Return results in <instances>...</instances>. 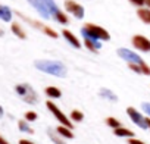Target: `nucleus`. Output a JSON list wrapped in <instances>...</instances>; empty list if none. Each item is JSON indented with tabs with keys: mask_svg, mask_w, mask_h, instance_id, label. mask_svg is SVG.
<instances>
[{
	"mask_svg": "<svg viewBox=\"0 0 150 144\" xmlns=\"http://www.w3.org/2000/svg\"><path fill=\"white\" fill-rule=\"evenodd\" d=\"M47 134H49L50 140H52L54 144H66V143H65V140H62L63 137H62L60 134H56L53 129H50V128H49V129H47Z\"/></svg>",
	"mask_w": 150,
	"mask_h": 144,
	"instance_id": "2eb2a0df",
	"label": "nucleus"
},
{
	"mask_svg": "<svg viewBox=\"0 0 150 144\" xmlns=\"http://www.w3.org/2000/svg\"><path fill=\"white\" fill-rule=\"evenodd\" d=\"M137 15L140 16V19L146 24H150V9H138Z\"/></svg>",
	"mask_w": 150,
	"mask_h": 144,
	"instance_id": "f3484780",
	"label": "nucleus"
},
{
	"mask_svg": "<svg viewBox=\"0 0 150 144\" xmlns=\"http://www.w3.org/2000/svg\"><path fill=\"white\" fill-rule=\"evenodd\" d=\"M53 19H54L56 22H59V24H63V25H65V24H68V21H69V19H68V16H66L62 11H57V12L53 15Z\"/></svg>",
	"mask_w": 150,
	"mask_h": 144,
	"instance_id": "a211bd4d",
	"label": "nucleus"
},
{
	"mask_svg": "<svg viewBox=\"0 0 150 144\" xmlns=\"http://www.w3.org/2000/svg\"><path fill=\"white\" fill-rule=\"evenodd\" d=\"M141 109H143V112H144L147 116H150V103L144 102V103L141 104Z\"/></svg>",
	"mask_w": 150,
	"mask_h": 144,
	"instance_id": "393cba45",
	"label": "nucleus"
},
{
	"mask_svg": "<svg viewBox=\"0 0 150 144\" xmlns=\"http://www.w3.org/2000/svg\"><path fill=\"white\" fill-rule=\"evenodd\" d=\"M2 35H3V31H2V30H0V37H2Z\"/></svg>",
	"mask_w": 150,
	"mask_h": 144,
	"instance_id": "2f4dec72",
	"label": "nucleus"
},
{
	"mask_svg": "<svg viewBox=\"0 0 150 144\" xmlns=\"http://www.w3.org/2000/svg\"><path fill=\"white\" fill-rule=\"evenodd\" d=\"M43 31H44V32H46L49 37H52V38H57V32H54L52 28H49V27H44V28H43Z\"/></svg>",
	"mask_w": 150,
	"mask_h": 144,
	"instance_id": "5701e85b",
	"label": "nucleus"
},
{
	"mask_svg": "<svg viewBox=\"0 0 150 144\" xmlns=\"http://www.w3.org/2000/svg\"><path fill=\"white\" fill-rule=\"evenodd\" d=\"M129 2H131L132 5H135V6H143V5L146 3V0H129Z\"/></svg>",
	"mask_w": 150,
	"mask_h": 144,
	"instance_id": "bb28decb",
	"label": "nucleus"
},
{
	"mask_svg": "<svg viewBox=\"0 0 150 144\" xmlns=\"http://www.w3.org/2000/svg\"><path fill=\"white\" fill-rule=\"evenodd\" d=\"M71 119H72L74 122H81V121L84 119V113L75 109V110H72V112H71Z\"/></svg>",
	"mask_w": 150,
	"mask_h": 144,
	"instance_id": "aec40b11",
	"label": "nucleus"
},
{
	"mask_svg": "<svg viewBox=\"0 0 150 144\" xmlns=\"http://www.w3.org/2000/svg\"><path fill=\"white\" fill-rule=\"evenodd\" d=\"M27 2L40 13L41 18H44V19H50V18H52V15L49 13V11L43 6V2H41V0H27Z\"/></svg>",
	"mask_w": 150,
	"mask_h": 144,
	"instance_id": "1a4fd4ad",
	"label": "nucleus"
},
{
	"mask_svg": "<svg viewBox=\"0 0 150 144\" xmlns=\"http://www.w3.org/2000/svg\"><path fill=\"white\" fill-rule=\"evenodd\" d=\"M84 28H86L94 38H97V40H103V41H109V40H110V34H109L105 28H102V27H99V25L86 24Z\"/></svg>",
	"mask_w": 150,
	"mask_h": 144,
	"instance_id": "39448f33",
	"label": "nucleus"
},
{
	"mask_svg": "<svg viewBox=\"0 0 150 144\" xmlns=\"http://www.w3.org/2000/svg\"><path fill=\"white\" fill-rule=\"evenodd\" d=\"M18 126H19V129L22 131V132H28V134H33L34 131L30 128V125L27 124V121H19L18 122Z\"/></svg>",
	"mask_w": 150,
	"mask_h": 144,
	"instance_id": "412c9836",
	"label": "nucleus"
},
{
	"mask_svg": "<svg viewBox=\"0 0 150 144\" xmlns=\"http://www.w3.org/2000/svg\"><path fill=\"white\" fill-rule=\"evenodd\" d=\"M34 66L44 72V74H50L53 77H57V78H65L66 74H68V69L66 66L59 62V60H52V59H38L34 62Z\"/></svg>",
	"mask_w": 150,
	"mask_h": 144,
	"instance_id": "f257e3e1",
	"label": "nucleus"
},
{
	"mask_svg": "<svg viewBox=\"0 0 150 144\" xmlns=\"http://www.w3.org/2000/svg\"><path fill=\"white\" fill-rule=\"evenodd\" d=\"M106 124H108V125H109L110 128H113V129H115V128H119V126H121V122H119V121H118L116 118H112V116L106 119Z\"/></svg>",
	"mask_w": 150,
	"mask_h": 144,
	"instance_id": "4be33fe9",
	"label": "nucleus"
},
{
	"mask_svg": "<svg viewBox=\"0 0 150 144\" xmlns=\"http://www.w3.org/2000/svg\"><path fill=\"white\" fill-rule=\"evenodd\" d=\"M65 11L72 13L75 18H78V19H83L84 18V8L78 3H75L74 0H66L65 2Z\"/></svg>",
	"mask_w": 150,
	"mask_h": 144,
	"instance_id": "423d86ee",
	"label": "nucleus"
},
{
	"mask_svg": "<svg viewBox=\"0 0 150 144\" xmlns=\"http://www.w3.org/2000/svg\"><path fill=\"white\" fill-rule=\"evenodd\" d=\"M146 122H147V129H150V116L146 118Z\"/></svg>",
	"mask_w": 150,
	"mask_h": 144,
	"instance_id": "c756f323",
	"label": "nucleus"
},
{
	"mask_svg": "<svg viewBox=\"0 0 150 144\" xmlns=\"http://www.w3.org/2000/svg\"><path fill=\"white\" fill-rule=\"evenodd\" d=\"M113 134H115L116 137H127V138L134 137V132H132L131 129H128V128H122V126L115 128V129H113Z\"/></svg>",
	"mask_w": 150,
	"mask_h": 144,
	"instance_id": "ddd939ff",
	"label": "nucleus"
},
{
	"mask_svg": "<svg viewBox=\"0 0 150 144\" xmlns=\"http://www.w3.org/2000/svg\"><path fill=\"white\" fill-rule=\"evenodd\" d=\"M12 32H13L18 38H22V40H24V38H27L25 31H24V30H22V28H21L18 24H12Z\"/></svg>",
	"mask_w": 150,
	"mask_h": 144,
	"instance_id": "6ab92c4d",
	"label": "nucleus"
},
{
	"mask_svg": "<svg viewBox=\"0 0 150 144\" xmlns=\"http://www.w3.org/2000/svg\"><path fill=\"white\" fill-rule=\"evenodd\" d=\"M56 132L57 134H60L63 138H74V134H72V131H71V128H68V126H65V125H60V126H57L56 128Z\"/></svg>",
	"mask_w": 150,
	"mask_h": 144,
	"instance_id": "4468645a",
	"label": "nucleus"
},
{
	"mask_svg": "<svg viewBox=\"0 0 150 144\" xmlns=\"http://www.w3.org/2000/svg\"><path fill=\"white\" fill-rule=\"evenodd\" d=\"M19 144H34V143H31V141H28V140H21Z\"/></svg>",
	"mask_w": 150,
	"mask_h": 144,
	"instance_id": "cd10ccee",
	"label": "nucleus"
},
{
	"mask_svg": "<svg viewBox=\"0 0 150 144\" xmlns=\"http://www.w3.org/2000/svg\"><path fill=\"white\" fill-rule=\"evenodd\" d=\"M99 94H100L102 97H105L106 100H109V102H118V96H116L112 90H109V88H100Z\"/></svg>",
	"mask_w": 150,
	"mask_h": 144,
	"instance_id": "9b49d317",
	"label": "nucleus"
},
{
	"mask_svg": "<svg viewBox=\"0 0 150 144\" xmlns=\"http://www.w3.org/2000/svg\"><path fill=\"white\" fill-rule=\"evenodd\" d=\"M25 119L30 121V122H31V121H35V119H37V113H35V112H27V113H25Z\"/></svg>",
	"mask_w": 150,
	"mask_h": 144,
	"instance_id": "b1692460",
	"label": "nucleus"
},
{
	"mask_svg": "<svg viewBox=\"0 0 150 144\" xmlns=\"http://www.w3.org/2000/svg\"><path fill=\"white\" fill-rule=\"evenodd\" d=\"M62 35L65 37V40H66L74 49H81V41H80L77 37H75L69 30H63V31H62Z\"/></svg>",
	"mask_w": 150,
	"mask_h": 144,
	"instance_id": "9d476101",
	"label": "nucleus"
},
{
	"mask_svg": "<svg viewBox=\"0 0 150 144\" xmlns=\"http://www.w3.org/2000/svg\"><path fill=\"white\" fill-rule=\"evenodd\" d=\"M127 113H128V116L131 118V121H132L137 126H140V128H143V129H147L146 118H144L137 109H134V107H127Z\"/></svg>",
	"mask_w": 150,
	"mask_h": 144,
	"instance_id": "0eeeda50",
	"label": "nucleus"
},
{
	"mask_svg": "<svg viewBox=\"0 0 150 144\" xmlns=\"http://www.w3.org/2000/svg\"><path fill=\"white\" fill-rule=\"evenodd\" d=\"M15 90H16V93L19 94V97H21L24 102H27V103H30V104H35V103L38 102V96H37V93L33 90L31 85H28V84H18V85L15 87Z\"/></svg>",
	"mask_w": 150,
	"mask_h": 144,
	"instance_id": "7ed1b4c3",
	"label": "nucleus"
},
{
	"mask_svg": "<svg viewBox=\"0 0 150 144\" xmlns=\"http://www.w3.org/2000/svg\"><path fill=\"white\" fill-rule=\"evenodd\" d=\"M46 106H47V109L52 112V115L62 124V125H65V126H68V128H72V124H71V121H69V118L53 103V102H47L46 103Z\"/></svg>",
	"mask_w": 150,
	"mask_h": 144,
	"instance_id": "20e7f679",
	"label": "nucleus"
},
{
	"mask_svg": "<svg viewBox=\"0 0 150 144\" xmlns=\"http://www.w3.org/2000/svg\"><path fill=\"white\" fill-rule=\"evenodd\" d=\"M132 46L140 52H150V40L144 35H140V34L134 35L132 37Z\"/></svg>",
	"mask_w": 150,
	"mask_h": 144,
	"instance_id": "6e6552de",
	"label": "nucleus"
},
{
	"mask_svg": "<svg viewBox=\"0 0 150 144\" xmlns=\"http://www.w3.org/2000/svg\"><path fill=\"white\" fill-rule=\"evenodd\" d=\"M0 19L5 21V22H11V19H12V11L8 6L0 5Z\"/></svg>",
	"mask_w": 150,
	"mask_h": 144,
	"instance_id": "f8f14e48",
	"label": "nucleus"
},
{
	"mask_svg": "<svg viewBox=\"0 0 150 144\" xmlns=\"http://www.w3.org/2000/svg\"><path fill=\"white\" fill-rule=\"evenodd\" d=\"M116 53H118V56H119L121 59L127 60L128 63L138 65V66L143 69V74H144V75H150V68H149L147 63L140 57L138 53H135V52H132V50H129V49H127V47H121V49H118Z\"/></svg>",
	"mask_w": 150,
	"mask_h": 144,
	"instance_id": "f03ea898",
	"label": "nucleus"
},
{
	"mask_svg": "<svg viewBox=\"0 0 150 144\" xmlns=\"http://www.w3.org/2000/svg\"><path fill=\"white\" fill-rule=\"evenodd\" d=\"M2 116H3V107L0 106V118H2Z\"/></svg>",
	"mask_w": 150,
	"mask_h": 144,
	"instance_id": "7c9ffc66",
	"label": "nucleus"
},
{
	"mask_svg": "<svg viewBox=\"0 0 150 144\" xmlns=\"http://www.w3.org/2000/svg\"><path fill=\"white\" fill-rule=\"evenodd\" d=\"M46 96L50 97V99H59L62 96V91L56 87H47L46 88Z\"/></svg>",
	"mask_w": 150,
	"mask_h": 144,
	"instance_id": "dca6fc26",
	"label": "nucleus"
},
{
	"mask_svg": "<svg viewBox=\"0 0 150 144\" xmlns=\"http://www.w3.org/2000/svg\"><path fill=\"white\" fill-rule=\"evenodd\" d=\"M128 144H146V143H143L141 140H137V138L131 137V138L128 140Z\"/></svg>",
	"mask_w": 150,
	"mask_h": 144,
	"instance_id": "a878e982",
	"label": "nucleus"
},
{
	"mask_svg": "<svg viewBox=\"0 0 150 144\" xmlns=\"http://www.w3.org/2000/svg\"><path fill=\"white\" fill-rule=\"evenodd\" d=\"M0 144H9V143H8V141H6V140L2 137V135H0Z\"/></svg>",
	"mask_w": 150,
	"mask_h": 144,
	"instance_id": "c85d7f7f",
	"label": "nucleus"
}]
</instances>
